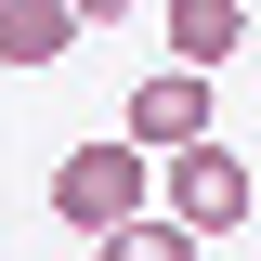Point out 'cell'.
Segmentation results:
<instances>
[{
  "label": "cell",
  "mask_w": 261,
  "mask_h": 261,
  "mask_svg": "<svg viewBox=\"0 0 261 261\" xmlns=\"http://www.w3.org/2000/svg\"><path fill=\"white\" fill-rule=\"evenodd\" d=\"M118 13H130V0H79V27H118Z\"/></svg>",
  "instance_id": "obj_7"
},
{
  "label": "cell",
  "mask_w": 261,
  "mask_h": 261,
  "mask_svg": "<svg viewBox=\"0 0 261 261\" xmlns=\"http://www.w3.org/2000/svg\"><path fill=\"white\" fill-rule=\"evenodd\" d=\"M79 53V0H0V65H65Z\"/></svg>",
  "instance_id": "obj_4"
},
{
  "label": "cell",
  "mask_w": 261,
  "mask_h": 261,
  "mask_svg": "<svg viewBox=\"0 0 261 261\" xmlns=\"http://www.w3.org/2000/svg\"><path fill=\"white\" fill-rule=\"evenodd\" d=\"M144 196H157V144H130V130H118V144L92 130V144H65V157H53V222L92 235V248H105L118 222H144Z\"/></svg>",
  "instance_id": "obj_1"
},
{
  "label": "cell",
  "mask_w": 261,
  "mask_h": 261,
  "mask_svg": "<svg viewBox=\"0 0 261 261\" xmlns=\"http://www.w3.org/2000/svg\"><path fill=\"white\" fill-rule=\"evenodd\" d=\"M235 39H248V0H170V53H183V65H209V79H222Z\"/></svg>",
  "instance_id": "obj_5"
},
{
  "label": "cell",
  "mask_w": 261,
  "mask_h": 261,
  "mask_svg": "<svg viewBox=\"0 0 261 261\" xmlns=\"http://www.w3.org/2000/svg\"><path fill=\"white\" fill-rule=\"evenodd\" d=\"M196 248H209V235H196V222H170V209H144V222H118V235H105V261H196Z\"/></svg>",
  "instance_id": "obj_6"
},
{
  "label": "cell",
  "mask_w": 261,
  "mask_h": 261,
  "mask_svg": "<svg viewBox=\"0 0 261 261\" xmlns=\"http://www.w3.org/2000/svg\"><path fill=\"white\" fill-rule=\"evenodd\" d=\"M157 196H170V222H196L209 248H222V235H235V222L261 209V183H248V157H235L222 130H209V144H170V157H157Z\"/></svg>",
  "instance_id": "obj_2"
},
{
  "label": "cell",
  "mask_w": 261,
  "mask_h": 261,
  "mask_svg": "<svg viewBox=\"0 0 261 261\" xmlns=\"http://www.w3.org/2000/svg\"><path fill=\"white\" fill-rule=\"evenodd\" d=\"M130 144H209V65H157L144 92H130Z\"/></svg>",
  "instance_id": "obj_3"
}]
</instances>
